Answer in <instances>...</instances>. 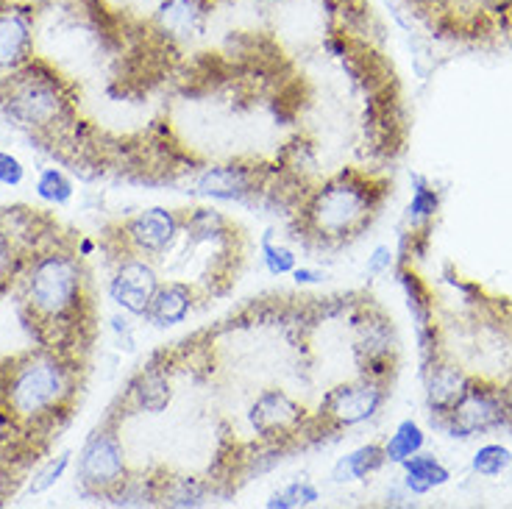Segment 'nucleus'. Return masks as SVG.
Instances as JSON below:
<instances>
[{"label":"nucleus","instance_id":"nucleus-19","mask_svg":"<svg viewBox=\"0 0 512 509\" xmlns=\"http://www.w3.org/2000/svg\"><path fill=\"white\" fill-rule=\"evenodd\" d=\"M31 256L34 254L23 245V237L0 220V293L20 279Z\"/></svg>","mask_w":512,"mask_h":509},{"label":"nucleus","instance_id":"nucleus-29","mask_svg":"<svg viewBox=\"0 0 512 509\" xmlns=\"http://www.w3.org/2000/svg\"><path fill=\"white\" fill-rule=\"evenodd\" d=\"M390 268H393V251H390L387 245H379V248L373 251L371 259H368V273H371V276H382V273H387Z\"/></svg>","mask_w":512,"mask_h":509},{"label":"nucleus","instance_id":"nucleus-11","mask_svg":"<svg viewBox=\"0 0 512 509\" xmlns=\"http://www.w3.org/2000/svg\"><path fill=\"white\" fill-rule=\"evenodd\" d=\"M209 0H159L151 14V34L167 48L190 45L204 34Z\"/></svg>","mask_w":512,"mask_h":509},{"label":"nucleus","instance_id":"nucleus-27","mask_svg":"<svg viewBox=\"0 0 512 509\" xmlns=\"http://www.w3.org/2000/svg\"><path fill=\"white\" fill-rule=\"evenodd\" d=\"M70 451H62L59 457H53L42 471L34 473V479H31V484H28V493H34V496H39V493H45L48 487H53V484L62 479V473L67 471V465H70Z\"/></svg>","mask_w":512,"mask_h":509},{"label":"nucleus","instance_id":"nucleus-8","mask_svg":"<svg viewBox=\"0 0 512 509\" xmlns=\"http://www.w3.org/2000/svg\"><path fill=\"white\" fill-rule=\"evenodd\" d=\"M181 223L184 215L167 206H151L145 212H137L120 226L123 254L148 256V259L165 256L179 242Z\"/></svg>","mask_w":512,"mask_h":509},{"label":"nucleus","instance_id":"nucleus-28","mask_svg":"<svg viewBox=\"0 0 512 509\" xmlns=\"http://www.w3.org/2000/svg\"><path fill=\"white\" fill-rule=\"evenodd\" d=\"M23 176H26V167H23V162H20L17 156H12V153H0V184H9V187H14V184H20V181H23Z\"/></svg>","mask_w":512,"mask_h":509},{"label":"nucleus","instance_id":"nucleus-6","mask_svg":"<svg viewBox=\"0 0 512 509\" xmlns=\"http://www.w3.org/2000/svg\"><path fill=\"white\" fill-rule=\"evenodd\" d=\"M128 468L123 443L112 418L90 434L78 454V482L98 498H112L126 484Z\"/></svg>","mask_w":512,"mask_h":509},{"label":"nucleus","instance_id":"nucleus-32","mask_svg":"<svg viewBox=\"0 0 512 509\" xmlns=\"http://www.w3.org/2000/svg\"><path fill=\"white\" fill-rule=\"evenodd\" d=\"M501 393H504V407H507V420H510V429H512V379L510 382L501 384Z\"/></svg>","mask_w":512,"mask_h":509},{"label":"nucleus","instance_id":"nucleus-23","mask_svg":"<svg viewBox=\"0 0 512 509\" xmlns=\"http://www.w3.org/2000/svg\"><path fill=\"white\" fill-rule=\"evenodd\" d=\"M320 498L318 487L312 482H304V479H298V482L287 484L284 490H279L276 496L268 498V509H298V507H309V504H315Z\"/></svg>","mask_w":512,"mask_h":509},{"label":"nucleus","instance_id":"nucleus-25","mask_svg":"<svg viewBox=\"0 0 512 509\" xmlns=\"http://www.w3.org/2000/svg\"><path fill=\"white\" fill-rule=\"evenodd\" d=\"M273 231H268L265 237H262V262H265V268L273 276H287V273H293L298 268V256L287 248V245H276L273 237H270Z\"/></svg>","mask_w":512,"mask_h":509},{"label":"nucleus","instance_id":"nucleus-22","mask_svg":"<svg viewBox=\"0 0 512 509\" xmlns=\"http://www.w3.org/2000/svg\"><path fill=\"white\" fill-rule=\"evenodd\" d=\"M426 443V434L423 429L415 423V420H401L398 429L393 432V437L384 443V457L387 462H396L401 465L404 459H410L412 454H418Z\"/></svg>","mask_w":512,"mask_h":509},{"label":"nucleus","instance_id":"nucleus-9","mask_svg":"<svg viewBox=\"0 0 512 509\" xmlns=\"http://www.w3.org/2000/svg\"><path fill=\"white\" fill-rule=\"evenodd\" d=\"M159 284H162V279H159L154 262L148 256L126 254L117 262L115 273H112L109 298L128 315L145 318V312H148V306L154 301Z\"/></svg>","mask_w":512,"mask_h":509},{"label":"nucleus","instance_id":"nucleus-20","mask_svg":"<svg viewBox=\"0 0 512 509\" xmlns=\"http://www.w3.org/2000/svg\"><path fill=\"white\" fill-rule=\"evenodd\" d=\"M437 212H440V192L432 187V181L426 176L412 173V201L407 209L412 229H432Z\"/></svg>","mask_w":512,"mask_h":509},{"label":"nucleus","instance_id":"nucleus-12","mask_svg":"<svg viewBox=\"0 0 512 509\" xmlns=\"http://www.w3.org/2000/svg\"><path fill=\"white\" fill-rule=\"evenodd\" d=\"M34 59V12L28 6H0V81Z\"/></svg>","mask_w":512,"mask_h":509},{"label":"nucleus","instance_id":"nucleus-18","mask_svg":"<svg viewBox=\"0 0 512 509\" xmlns=\"http://www.w3.org/2000/svg\"><path fill=\"white\" fill-rule=\"evenodd\" d=\"M382 465H387L384 457V446L371 443V446H362L357 451H351L346 457L337 459V465L332 468L334 482H359V479H368L371 473H376Z\"/></svg>","mask_w":512,"mask_h":509},{"label":"nucleus","instance_id":"nucleus-10","mask_svg":"<svg viewBox=\"0 0 512 509\" xmlns=\"http://www.w3.org/2000/svg\"><path fill=\"white\" fill-rule=\"evenodd\" d=\"M248 423L262 440H293L307 426V409L284 390H265L256 395L254 407L248 412Z\"/></svg>","mask_w":512,"mask_h":509},{"label":"nucleus","instance_id":"nucleus-24","mask_svg":"<svg viewBox=\"0 0 512 509\" xmlns=\"http://www.w3.org/2000/svg\"><path fill=\"white\" fill-rule=\"evenodd\" d=\"M510 465L512 451L507 446H501V443H487V446H482L474 454V471L479 473V476H487V479L501 476Z\"/></svg>","mask_w":512,"mask_h":509},{"label":"nucleus","instance_id":"nucleus-1","mask_svg":"<svg viewBox=\"0 0 512 509\" xmlns=\"http://www.w3.org/2000/svg\"><path fill=\"white\" fill-rule=\"evenodd\" d=\"M17 290L20 309L39 343L70 357L67 348L84 343L92 312L90 270L84 256L67 245L42 248L28 259Z\"/></svg>","mask_w":512,"mask_h":509},{"label":"nucleus","instance_id":"nucleus-7","mask_svg":"<svg viewBox=\"0 0 512 509\" xmlns=\"http://www.w3.org/2000/svg\"><path fill=\"white\" fill-rule=\"evenodd\" d=\"M387 398H390V382L359 373V379L337 384L334 390L323 395V404H320V412L315 420L323 423V432L359 426L365 420L376 418L379 409L387 404Z\"/></svg>","mask_w":512,"mask_h":509},{"label":"nucleus","instance_id":"nucleus-4","mask_svg":"<svg viewBox=\"0 0 512 509\" xmlns=\"http://www.w3.org/2000/svg\"><path fill=\"white\" fill-rule=\"evenodd\" d=\"M0 106L20 126L37 134H56L73 120V98L51 64L31 59L14 76L0 81Z\"/></svg>","mask_w":512,"mask_h":509},{"label":"nucleus","instance_id":"nucleus-3","mask_svg":"<svg viewBox=\"0 0 512 509\" xmlns=\"http://www.w3.org/2000/svg\"><path fill=\"white\" fill-rule=\"evenodd\" d=\"M390 184L362 170H340L312 190L301 204V229L318 245H343L357 240L371 226Z\"/></svg>","mask_w":512,"mask_h":509},{"label":"nucleus","instance_id":"nucleus-21","mask_svg":"<svg viewBox=\"0 0 512 509\" xmlns=\"http://www.w3.org/2000/svg\"><path fill=\"white\" fill-rule=\"evenodd\" d=\"M206 496V484L192 476H167L159 484V504L165 507H198Z\"/></svg>","mask_w":512,"mask_h":509},{"label":"nucleus","instance_id":"nucleus-31","mask_svg":"<svg viewBox=\"0 0 512 509\" xmlns=\"http://www.w3.org/2000/svg\"><path fill=\"white\" fill-rule=\"evenodd\" d=\"M293 279L298 281V284H315V281L323 279V273H320V270H315V268H295Z\"/></svg>","mask_w":512,"mask_h":509},{"label":"nucleus","instance_id":"nucleus-30","mask_svg":"<svg viewBox=\"0 0 512 509\" xmlns=\"http://www.w3.org/2000/svg\"><path fill=\"white\" fill-rule=\"evenodd\" d=\"M407 6H410L412 12H418L421 17H435V14H443L448 9V3L451 0H404Z\"/></svg>","mask_w":512,"mask_h":509},{"label":"nucleus","instance_id":"nucleus-5","mask_svg":"<svg viewBox=\"0 0 512 509\" xmlns=\"http://www.w3.org/2000/svg\"><path fill=\"white\" fill-rule=\"evenodd\" d=\"M432 423H437L448 437H460V440H468L474 434L496 432V429H510L501 384L471 376L460 401L448 409L446 415L432 418Z\"/></svg>","mask_w":512,"mask_h":509},{"label":"nucleus","instance_id":"nucleus-16","mask_svg":"<svg viewBox=\"0 0 512 509\" xmlns=\"http://www.w3.org/2000/svg\"><path fill=\"white\" fill-rule=\"evenodd\" d=\"M404 468V490L412 496H426L429 490H435L440 484H446L451 479V471L432 454H412L410 459L401 462Z\"/></svg>","mask_w":512,"mask_h":509},{"label":"nucleus","instance_id":"nucleus-33","mask_svg":"<svg viewBox=\"0 0 512 509\" xmlns=\"http://www.w3.org/2000/svg\"><path fill=\"white\" fill-rule=\"evenodd\" d=\"M3 3H6V0H0V6H3Z\"/></svg>","mask_w":512,"mask_h":509},{"label":"nucleus","instance_id":"nucleus-14","mask_svg":"<svg viewBox=\"0 0 512 509\" xmlns=\"http://www.w3.org/2000/svg\"><path fill=\"white\" fill-rule=\"evenodd\" d=\"M423 387H426V407L432 412V418L437 415H446L448 409L460 401V395L465 393V384H468V373L454 365L451 359L443 354L435 359H429L423 365Z\"/></svg>","mask_w":512,"mask_h":509},{"label":"nucleus","instance_id":"nucleus-13","mask_svg":"<svg viewBox=\"0 0 512 509\" xmlns=\"http://www.w3.org/2000/svg\"><path fill=\"white\" fill-rule=\"evenodd\" d=\"M265 170L243 162H229V165H209L198 173L195 190L215 198V201H245L262 190Z\"/></svg>","mask_w":512,"mask_h":509},{"label":"nucleus","instance_id":"nucleus-26","mask_svg":"<svg viewBox=\"0 0 512 509\" xmlns=\"http://www.w3.org/2000/svg\"><path fill=\"white\" fill-rule=\"evenodd\" d=\"M37 192L39 198L51 201V204H67L73 198V181L64 176L62 170H42L37 181Z\"/></svg>","mask_w":512,"mask_h":509},{"label":"nucleus","instance_id":"nucleus-2","mask_svg":"<svg viewBox=\"0 0 512 509\" xmlns=\"http://www.w3.org/2000/svg\"><path fill=\"white\" fill-rule=\"evenodd\" d=\"M76 395L73 359L45 345L0 365V418L17 429H42L70 409Z\"/></svg>","mask_w":512,"mask_h":509},{"label":"nucleus","instance_id":"nucleus-15","mask_svg":"<svg viewBox=\"0 0 512 509\" xmlns=\"http://www.w3.org/2000/svg\"><path fill=\"white\" fill-rule=\"evenodd\" d=\"M192 306H195V287L192 284H187V281H162L154 301L148 306V312H145V318L159 329L179 326V323L187 320Z\"/></svg>","mask_w":512,"mask_h":509},{"label":"nucleus","instance_id":"nucleus-17","mask_svg":"<svg viewBox=\"0 0 512 509\" xmlns=\"http://www.w3.org/2000/svg\"><path fill=\"white\" fill-rule=\"evenodd\" d=\"M173 398V387L167 382V373L162 368L142 370L131 384V401L142 412H165Z\"/></svg>","mask_w":512,"mask_h":509}]
</instances>
